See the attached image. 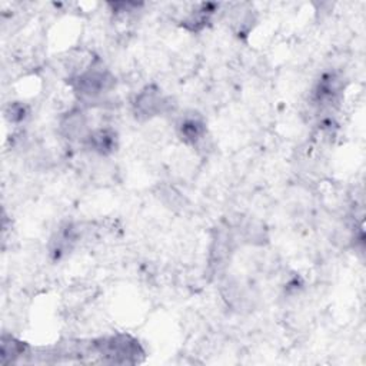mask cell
<instances>
[{
    "label": "cell",
    "instance_id": "277c9868",
    "mask_svg": "<svg viewBox=\"0 0 366 366\" xmlns=\"http://www.w3.org/2000/svg\"><path fill=\"white\" fill-rule=\"evenodd\" d=\"M343 90V79L335 73H325L313 90V102L319 106H332Z\"/></svg>",
    "mask_w": 366,
    "mask_h": 366
},
{
    "label": "cell",
    "instance_id": "8992f818",
    "mask_svg": "<svg viewBox=\"0 0 366 366\" xmlns=\"http://www.w3.org/2000/svg\"><path fill=\"white\" fill-rule=\"evenodd\" d=\"M84 143L92 152L100 156H107L117 149L119 139H117V133L113 129L99 127L87 133V136L84 137Z\"/></svg>",
    "mask_w": 366,
    "mask_h": 366
},
{
    "label": "cell",
    "instance_id": "5b68a950",
    "mask_svg": "<svg viewBox=\"0 0 366 366\" xmlns=\"http://www.w3.org/2000/svg\"><path fill=\"white\" fill-rule=\"evenodd\" d=\"M177 134L183 143L190 146H199L206 140V123L196 113L184 114L177 124Z\"/></svg>",
    "mask_w": 366,
    "mask_h": 366
},
{
    "label": "cell",
    "instance_id": "7a4b0ae2",
    "mask_svg": "<svg viewBox=\"0 0 366 366\" xmlns=\"http://www.w3.org/2000/svg\"><path fill=\"white\" fill-rule=\"evenodd\" d=\"M114 86V77L102 66L89 64L73 77V89L86 99H97L109 93Z\"/></svg>",
    "mask_w": 366,
    "mask_h": 366
},
{
    "label": "cell",
    "instance_id": "52a82bcc",
    "mask_svg": "<svg viewBox=\"0 0 366 366\" xmlns=\"http://www.w3.org/2000/svg\"><path fill=\"white\" fill-rule=\"evenodd\" d=\"M60 133L69 140H77L87 136L90 132L87 127V116L81 109L69 110L59 123Z\"/></svg>",
    "mask_w": 366,
    "mask_h": 366
},
{
    "label": "cell",
    "instance_id": "9c48e42d",
    "mask_svg": "<svg viewBox=\"0 0 366 366\" xmlns=\"http://www.w3.org/2000/svg\"><path fill=\"white\" fill-rule=\"evenodd\" d=\"M27 345L13 336H3L1 337V363H11L16 362L19 357L27 353Z\"/></svg>",
    "mask_w": 366,
    "mask_h": 366
},
{
    "label": "cell",
    "instance_id": "30bf717a",
    "mask_svg": "<svg viewBox=\"0 0 366 366\" xmlns=\"http://www.w3.org/2000/svg\"><path fill=\"white\" fill-rule=\"evenodd\" d=\"M29 114V109L21 102H13L6 109V117L10 123H20L23 122Z\"/></svg>",
    "mask_w": 366,
    "mask_h": 366
},
{
    "label": "cell",
    "instance_id": "ba28073f",
    "mask_svg": "<svg viewBox=\"0 0 366 366\" xmlns=\"http://www.w3.org/2000/svg\"><path fill=\"white\" fill-rule=\"evenodd\" d=\"M216 11V4L213 3H202L199 4L197 7H194L189 14L187 17L183 20V24L189 29V30H193V31H197L200 29H203L212 14Z\"/></svg>",
    "mask_w": 366,
    "mask_h": 366
},
{
    "label": "cell",
    "instance_id": "3957f363",
    "mask_svg": "<svg viewBox=\"0 0 366 366\" xmlns=\"http://www.w3.org/2000/svg\"><path fill=\"white\" fill-rule=\"evenodd\" d=\"M169 109V99L153 84L143 87L134 97L133 112L140 119H152Z\"/></svg>",
    "mask_w": 366,
    "mask_h": 366
},
{
    "label": "cell",
    "instance_id": "6da1fadb",
    "mask_svg": "<svg viewBox=\"0 0 366 366\" xmlns=\"http://www.w3.org/2000/svg\"><path fill=\"white\" fill-rule=\"evenodd\" d=\"M94 350L112 363H137L144 355L140 343L126 333L100 337L93 343Z\"/></svg>",
    "mask_w": 366,
    "mask_h": 366
}]
</instances>
